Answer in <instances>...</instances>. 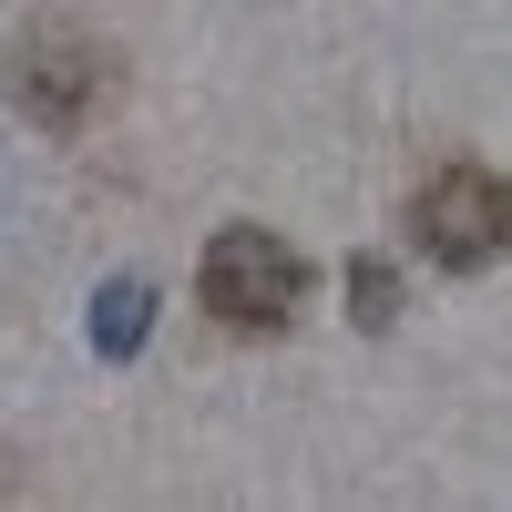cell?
Listing matches in <instances>:
<instances>
[{
    "label": "cell",
    "instance_id": "obj_1",
    "mask_svg": "<svg viewBox=\"0 0 512 512\" xmlns=\"http://www.w3.org/2000/svg\"><path fill=\"white\" fill-rule=\"evenodd\" d=\"M11 103H21V123H41V134H72V123H93L103 103H113V52L82 21H31L21 41H11Z\"/></svg>",
    "mask_w": 512,
    "mask_h": 512
},
{
    "label": "cell",
    "instance_id": "obj_2",
    "mask_svg": "<svg viewBox=\"0 0 512 512\" xmlns=\"http://www.w3.org/2000/svg\"><path fill=\"white\" fill-rule=\"evenodd\" d=\"M195 297H205V318L267 338V328L297 318V297H308V256L287 236H267V226H226L205 246V267H195Z\"/></svg>",
    "mask_w": 512,
    "mask_h": 512
},
{
    "label": "cell",
    "instance_id": "obj_3",
    "mask_svg": "<svg viewBox=\"0 0 512 512\" xmlns=\"http://www.w3.org/2000/svg\"><path fill=\"white\" fill-rule=\"evenodd\" d=\"M410 236L420 256H441V267H502L512 256V175H492V164H441L431 185L410 195Z\"/></svg>",
    "mask_w": 512,
    "mask_h": 512
},
{
    "label": "cell",
    "instance_id": "obj_4",
    "mask_svg": "<svg viewBox=\"0 0 512 512\" xmlns=\"http://www.w3.org/2000/svg\"><path fill=\"white\" fill-rule=\"evenodd\" d=\"M144 328H154V287H144V277H113V287L93 297V349H103V359H134Z\"/></svg>",
    "mask_w": 512,
    "mask_h": 512
},
{
    "label": "cell",
    "instance_id": "obj_5",
    "mask_svg": "<svg viewBox=\"0 0 512 512\" xmlns=\"http://www.w3.org/2000/svg\"><path fill=\"white\" fill-rule=\"evenodd\" d=\"M349 318H359V328H390V318H400V277H390V256H359V267H349Z\"/></svg>",
    "mask_w": 512,
    "mask_h": 512
}]
</instances>
